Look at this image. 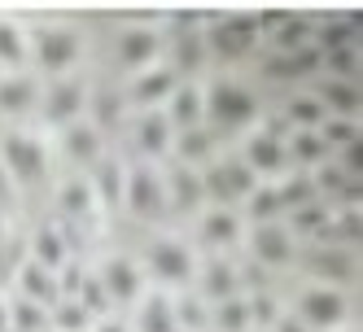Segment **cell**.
<instances>
[{
    "instance_id": "6da1fadb",
    "label": "cell",
    "mask_w": 363,
    "mask_h": 332,
    "mask_svg": "<svg viewBox=\"0 0 363 332\" xmlns=\"http://www.w3.org/2000/svg\"><path fill=\"white\" fill-rule=\"evenodd\" d=\"M0 166H5L13 188L40 184L48 166H53V149L40 132H22V127H5L0 132Z\"/></svg>"
},
{
    "instance_id": "7a4b0ae2",
    "label": "cell",
    "mask_w": 363,
    "mask_h": 332,
    "mask_svg": "<svg viewBox=\"0 0 363 332\" xmlns=\"http://www.w3.org/2000/svg\"><path fill=\"white\" fill-rule=\"evenodd\" d=\"M84 57V35L66 22H48L31 31V66L48 79H66Z\"/></svg>"
},
{
    "instance_id": "3957f363",
    "label": "cell",
    "mask_w": 363,
    "mask_h": 332,
    "mask_svg": "<svg viewBox=\"0 0 363 332\" xmlns=\"http://www.w3.org/2000/svg\"><path fill=\"white\" fill-rule=\"evenodd\" d=\"M206 122L211 132H237L258 122V96L237 79H215L206 88Z\"/></svg>"
},
{
    "instance_id": "277c9868",
    "label": "cell",
    "mask_w": 363,
    "mask_h": 332,
    "mask_svg": "<svg viewBox=\"0 0 363 332\" xmlns=\"http://www.w3.org/2000/svg\"><path fill=\"white\" fill-rule=\"evenodd\" d=\"M258 40H263L258 13H215L206 27V53L219 62H241L254 53Z\"/></svg>"
},
{
    "instance_id": "5b68a950",
    "label": "cell",
    "mask_w": 363,
    "mask_h": 332,
    "mask_svg": "<svg viewBox=\"0 0 363 332\" xmlns=\"http://www.w3.org/2000/svg\"><path fill=\"white\" fill-rule=\"evenodd\" d=\"M140 271L153 275L162 289H189L193 275H197V253H193L189 241H179V236H158L149 245Z\"/></svg>"
},
{
    "instance_id": "8992f818",
    "label": "cell",
    "mask_w": 363,
    "mask_h": 332,
    "mask_svg": "<svg viewBox=\"0 0 363 332\" xmlns=\"http://www.w3.org/2000/svg\"><path fill=\"white\" fill-rule=\"evenodd\" d=\"M254 184H258L254 171L241 158H215V162L201 166V193H206L211 206H223V210L241 206V201L254 193Z\"/></svg>"
},
{
    "instance_id": "52a82bcc",
    "label": "cell",
    "mask_w": 363,
    "mask_h": 332,
    "mask_svg": "<svg viewBox=\"0 0 363 332\" xmlns=\"http://www.w3.org/2000/svg\"><path fill=\"white\" fill-rule=\"evenodd\" d=\"M294 315L306 324V332H337L350 319V297H346V289L306 285L294 302Z\"/></svg>"
},
{
    "instance_id": "ba28073f",
    "label": "cell",
    "mask_w": 363,
    "mask_h": 332,
    "mask_svg": "<svg viewBox=\"0 0 363 332\" xmlns=\"http://www.w3.org/2000/svg\"><path fill=\"white\" fill-rule=\"evenodd\" d=\"M40 118L48 127H70L88 114V84L79 74H66V79H48V88H40Z\"/></svg>"
},
{
    "instance_id": "9c48e42d",
    "label": "cell",
    "mask_w": 363,
    "mask_h": 332,
    "mask_svg": "<svg viewBox=\"0 0 363 332\" xmlns=\"http://www.w3.org/2000/svg\"><path fill=\"white\" fill-rule=\"evenodd\" d=\"M123 210L132 219H158L167 214V193H162V171L149 162H127L123 180Z\"/></svg>"
},
{
    "instance_id": "30bf717a",
    "label": "cell",
    "mask_w": 363,
    "mask_h": 332,
    "mask_svg": "<svg viewBox=\"0 0 363 332\" xmlns=\"http://www.w3.org/2000/svg\"><path fill=\"white\" fill-rule=\"evenodd\" d=\"M92 275H96V285H101V293H106L110 306H132V302H140V293H145V271H140L136 258H127V253L106 258Z\"/></svg>"
},
{
    "instance_id": "8fae6325",
    "label": "cell",
    "mask_w": 363,
    "mask_h": 332,
    "mask_svg": "<svg viewBox=\"0 0 363 332\" xmlns=\"http://www.w3.org/2000/svg\"><path fill=\"white\" fill-rule=\"evenodd\" d=\"M250 258H254L258 267L280 271V267H289V263L298 258V236L284 227V219L258 223V227H250Z\"/></svg>"
},
{
    "instance_id": "7c38bea8",
    "label": "cell",
    "mask_w": 363,
    "mask_h": 332,
    "mask_svg": "<svg viewBox=\"0 0 363 332\" xmlns=\"http://www.w3.org/2000/svg\"><path fill=\"white\" fill-rule=\"evenodd\" d=\"M175 84H179V74H175L167 62H158V66H149V70H136V74H132V84H127L123 101H127V110H140V114L162 110L167 96L175 92Z\"/></svg>"
},
{
    "instance_id": "4fadbf2b",
    "label": "cell",
    "mask_w": 363,
    "mask_h": 332,
    "mask_svg": "<svg viewBox=\"0 0 363 332\" xmlns=\"http://www.w3.org/2000/svg\"><path fill=\"white\" fill-rule=\"evenodd\" d=\"M306 271L315 275V285L346 289L359 275V263H354V249H346V245H315L306 253Z\"/></svg>"
},
{
    "instance_id": "5bb4252c",
    "label": "cell",
    "mask_w": 363,
    "mask_h": 332,
    "mask_svg": "<svg viewBox=\"0 0 363 332\" xmlns=\"http://www.w3.org/2000/svg\"><path fill=\"white\" fill-rule=\"evenodd\" d=\"M237 158L254 171L258 184H263V180H276L280 171H289V158H284V140L272 136V132H263V127H254V132H250V140H245V149L237 153Z\"/></svg>"
},
{
    "instance_id": "9a60e30c",
    "label": "cell",
    "mask_w": 363,
    "mask_h": 332,
    "mask_svg": "<svg viewBox=\"0 0 363 332\" xmlns=\"http://www.w3.org/2000/svg\"><path fill=\"white\" fill-rule=\"evenodd\" d=\"M162 118L171 122V132H197V127H206V88L193 84V79H179L175 92L167 96L162 105Z\"/></svg>"
},
{
    "instance_id": "2e32d148",
    "label": "cell",
    "mask_w": 363,
    "mask_h": 332,
    "mask_svg": "<svg viewBox=\"0 0 363 332\" xmlns=\"http://www.w3.org/2000/svg\"><path fill=\"white\" fill-rule=\"evenodd\" d=\"M88 188L96 197V210H118L123 206V180H127V162L114 158V153H101V158L88 166Z\"/></svg>"
},
{
    "instance_id": "e0dca14e",
    "label": "cell",
    "mask_w": 363,
    "mask_h": 332,
    "mask_svg": "<svg viewBox=\"0 0 363 332\" xmlns=\"http://www.w3.org/2000/svg\"><path fill=\"white\" fill-rule=\"evenodd\" d=\"M13 297H27V302L53 311V306L62 302V280H57V271H48V267H40L31 258H22L18 271H13Z\"/></svg>"
},
{
    "instance_id": "ac0fdd59",
    "label": "cell",
    "mask_w": 363,
    "mask_h": 332,
    "mask_svg": "<svg viewBox=\"0 0 363 332\" xmlns=\"http://www.w3.org/2000/svg\"><path fill=\"white\" fill-rule=\"evenodd\" d=\"M162 193H167V210L171 214H197L206 206V193H201V171L193 166H171L162 171Z\"/></svg>"
},
{
    "instance_id": "d6986e66",
    "label": "cell",
    "mask_w": 363,
    "mask_h": 332,
    "mask_svg": "<svg viewBox=\"0 0 363 332\" xmlns=\"http://www.w3.org/2000/svg\"><path fill=\"white\" fill-rule=\"evenodd\" d=\"M193 289L206 306L215 302H228L241 293V271L232 267L228 258H211V263H197V275H193Z\"/></svg>"
},
{
    "instance_id": "ffe728a7",
    "label": "cell",
    "mask_w": 363,
    "mask_h": 332,
    "mask_svg": "<svg viewBox=\"0 0 363 332\" xmlns=\"http://www.w3.org/2000/svg\"><path fill=\"white\" fill-rule=\"evenodd\" d=\"M132 144L140 153V162H149V166L158 158H167L171 144H175V132H171V122L162 118V110H149V114H140L132 122Z\"/></svg>"
},
{
    "instance_id": "44dd1931",
    "label": "cell",
    "mask_w": 363,
    "mask_h": 332,
    "mask_svg": "<svg viewBox=\"0 0 363 332\" xmlns=\"http://www.w3.org/2000/svg\"><path fill=\"white\" fill-rule=\"evenodd\" d=\"M263 74L272 84H302V79H315L320 74V48L306 44L298 53H272L263 57Z\"/></svg>"
},
{
    "instance_id": "7402d4cb",
    "label": "cell",
    "mask_w": 363,
    "mask_h": 332,
    "mask_svg": "<svg viewBox=\"0 0 363 332\" xmlns=\"http://www.w3.org/2000/svg\"><path fill=\"white\" fill-rule=\"evenodd\" d=\"M40 105V79L31 70L0 74V118H27Z\"/></svg>"
},
{
    "instance_id": "603a6c76",
    "label": "cell",
    "mask_w": 363,
    "mask_h": 332,
    "mask_svg": "<svg viewBox=\"0 0 363 332\" xmlns=\"http://www.w3.org/2000/svg\"><path fill=\"white\" fill-rule=\"evenodd\" d=\"M118 57L127 70H149V66H158L162 62V35L158 27H127L123 40H118Z\"/></svg>"
},
{
    "instance_id": "cb8c5ba5",
    "label": "cell",
    "mask_w": 363,
    "mask_h": 332,
    "mask_svg": "<svg viewBox=\"0 0 363 332\" xmlns=\"http://www.w3.org/2000/svg\"><path fill=\"white\" fill-rule=\"evenodd\" d=\"M101 153H106V136H101L88 118L62 127V158H66V162H74V166H92Z\"/></svg>"
},
{
    "instance_id": "d4e9b609",
    "label": "cell",
    "mask_w": 363,
    "mask_h": 332,
    "mask_svg": "<svg viewBox=\"0 0 363 332\" xmlns=\"http://www.w3.org/2000/svg\"><path fill=\"white\" fill-rule=\"evenodd\" d=\"M315 101H320L324 118H359V105H363L359 79H320Z\"/></svg>"
},
{
    "instance_id": "484cf974",
    "label": "cell",
    "mask_w": 363,
    "mask_h": 332,
    "mask_svg": "<svg viewBox=\"0 0 363 332\" xmlns=\"http://www.w3.org/2000/svg\"><path fill=\"white\" fill-rule=\"evenodd\" d=\"M197 236H201L206 249H228V245H237V241H241V214H237V210H223V206L201 210Z\"/></svg>"
},
{
    "instance_id": "4316f807",
    "label": "cell",
    "mask_w": 363,
    "mask_h": 332,
    "mask_svg": "<svg viewBox=\"0 0 363 332\" xmlns=\"http://www.w3.org/2000/svg\"><path fill=\"white\" fill-rule=\"evenodd\" d=\"M31 66V31L13 18H0V74H18Z\"/></svg>"
},
{
    "instance_id": "83f0119b",
    "label": "cell",
    "mask_w": 363,
    "mask_h": 332,
    "mask_svg": "<svg viewBox=\"0 0 363 332\" xmlns=\"http://www.w3.org/2000/svg\"><path fill=\"white\" fill-rule=\"evenodd\" d=\"M57 214H62L66 227H74V223H84L88 214H96V197H92L84 175H70V180L57 184Z\"/></svg>"
},
{
    "instance_id": "f1b7e54d",
    "label": "cell",
    "mask_w": 363,
    "mask_h": 332,
    "mask_svg": "<svg viewBox=\"0 0 363 332\" xmlns=\"http://www.w3.org/2000/svg\"><path fill=\"white\" fill-rule=\"evenodd\" d=\"M31 263L48 267V271H62L70 263V236L62 232V223H48L31 236Z\"/></svg>"
},
{
    "instance_id": "f546056e",
    "label": "cell",
    "mask_w": 363,
    "mask_h": 332,
    "mask_svg": "<svg viewBox=\"0 0 363 332\" xmlns=\"http://www.w3.org/2000/svg\"><path fill=\"white\" fill-rule=\"evenodd\" d=\"M101 136L106 132H114V127H123V118H127V101H123V92H106V88H88V114H84Z\"/></svg>"
},
{
    "instance_id": "4dcf8cb0",
    "label": "cell",
    "mask_w": 363,
    "mask_h": 332,
    "mask_svg": "<svg viewBox=\"0 0 363 332\" xmlns=\"http://www.w3.org/2000/svg\"><path fill=\"white\" fill-rule=\"evenodd\" d=\"M171 149H175V162H179V166L201 171L206 162H215V132H211V127H197V132H179Z\"/></svg>"
},
{
    "instance_id": "1f68e13d",
    "label": "cell",
    "mask_w": 363,
    "mask_h": 332,
    "mask_svg": "<svg viewBox=\"0 0 363 332\" xmlns=\"http://www.w3.org/2000/svg\"><path fill=\"white\" fill-rule=\"evenodd\" d=\"M175 328V297L167 293H140V311L132 332H171Z\"/></svg>"
},
{
    "instance_id": "d6a6232c",
    "label": "cell",
    "mask_w": 363,
    "mask_h": 332,
    "mask_svg": "<svg viewBox=\"0 0 363 332\" xmlns=\"http://www.w3.org/2000/svg\"><path fill=\"white\" fill-rule=\"evenodd\" d=\"M272 188L280 197V210L284 214H294V210L311 206V201H320L315 197V184H311V171H284V180H276Z\"/></svg>"
},
{
    "instance_id": "836d02e7",
    "label": "cell",
    "mask_w": 363,
    "mask_h": 332,
    "mask_svg": "<svg viewBox=\"0 0 363 332\" xmlns=\"http://www.w3.org/2000/svg\"><path fill=\"white\" fill-rule=\"evenodd\" d=\"M280 118L289 122V132H315V127L324 122V110H320L315 92H298V96L284 101V114Z\"/></svg>"
},
{
    "instance_id": "e575fe53",
    "label": "cell",
    "mask_w": 363,
    "mask_h": 332,
    "mask_svg": "<svg viewBox=\"0 0 363 332\" xmlns=\"http://www.w3.org/2000/svg\"><path fill=\"white\" fill-rule=\"evenodd\" d=\"M206 57H211L206 53V35H175V57L167 66L179 74V79H193V74L206 66Z\"/></svg>"
},
{
    "instance_id": "d590c367",
    "label": "cell",
    "mask_w": 363,
    "mask_h": 332,
    "mask_svg": "<svg viewBox=\"0 0 363 332\" xmlns=\"http://www.w3.org/2000/svg\"><path fill=\"white\" fill-rule=\"evenodd\" d=\"M211 328L215 332H254L250 328V302L241 293L228 297V302H215L211 306Z\"/></svg>"
},
{
    "instance_id": "8d00e7d4",
    "label": "cell",
    "mask_w": 363,
    "mask_h": 332,
    "mask_svg": "<svg viewBox=\"0 0 363 332\" xmlns=\"http://www.w3.org/2000/svg\"><path fill=\"white\" fill-rule=\"evenodd\" d=\"M241 206H245V219H250V227L284 219V210H280V197H276V188H272V184H254V193L241 201Z\"/></svg>"
},
{
    "instance_id": "74e56055",
    "label": "cell",
    "mask_w": 363,
    "mask_h": 332,
    "mask_svg": "<svg viewBox=\"0 0 363 332\" xmlns=\"http://www.w3.org/2000/svg\"><path fill=\"white\" fill-rule=\"evenodd\" d=\"M9 332H48V306L9 293Z\"/></svg>"
},
{
    "instance_id": "f35d334b",
    "label": "cell",
    "mask_w": 363,
    "mask_h": 332,
    "mask_svg": "<svg viewBox=\"0 0 363 332\" xmlns=\"http://www.w3.org/2000/svg\"><path fill=\"white\" fill-rule=\"evenodd\" d=\"M315 136H320L324 149H346V144L359 140V118H324L315 127Z\"/></svg>"
},
{
    "instance_id": "ab89813d",
    "label": "cell",
    "mask_w": 363,
    "mask_h": 332,
    "mask_svg": "<svg viewBox=\"0 0 363 332\" xmlns=\"http://www.w3.org/2000/svg\"><path fill=\"white\" fill-rule=\"evenodd\" d=\"M88 332H132V324H123V319H110V315H101Z\"/></svg>"
},
{
    "instance_id": "60d3db41",
    "label": "cell",
    "mask_w": 363,
    "mask_h": 332,
    "mask_svg": "<svg viewBox=\"0 0 363 332\" xmlns=\"http://www.w3.org/2000/svg\"><path fill=\"white\" fill-rule=\"evenodd\" d=\"M272 332H306V324H302L298 315H280V319L272 324Z\"/></svg>"
},
{
    "instance_id": "b9f144b4",
    "label": "cell",
    "mask_w": 363,
    "mask_h": 332,
    "mask_svg": "<svg viewBox=\"0 0 363 332\" xmlns=\"http://www.w3.org/2000/svg\"><path fill=\"white\" fill-rule=\"evenodd\" d=\"M0 332H9V293H0Z\"/></svg>"
},
{
    "instance_id": "7bdbcfd3",
    "label": "cell",
    "mask_w": 363,
    "mask_h": 332,
    "mask_svg": "<svg viewBox=\"0 0 363 332\" xmlns=\"http://www.w3.org/2000/svg\"><path fill=\"white\" fill-rule=\"evenodd\" d=\"M5 267H9V249H5V241H0V280H5Z\"/></svg>"
},
{
    "instance_id": "ee69618b",
    "label": "cell",
    "mask_w": 363,
    "mask_h": 332,
    "mask_svg": "<svg viewBox=\"0 0 363 332\" xmlns=\"http://www.w3.org/2000/svg\"><path fill=\"white\" fill-rule=\"evenodd\" d=\"M337 332H359V328H350V324H346V328H337Z\"/></svg>"
}]
</instances>
